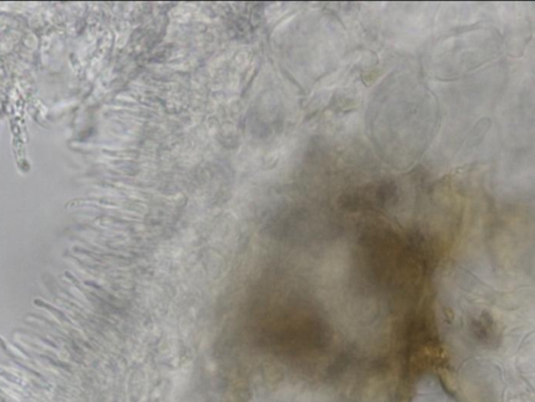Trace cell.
I'll return each instance as SVG.
<instances>
[{"mask_svg": "<svg viewBox=\"0 0 535 402\" xmlns=\"http://www.w3.org/2000/svg\"><path fill=\"white\" fill-rule=\"evenodd\" d=\"M34 303H35V305H37V306H39V307H42V308H45V309H47L48 311L52 312V313H54V314H55V316H56V317H57L58 319H60V320H62V321H64V322H69V324H71V321H70V320H69V319H68V318H67V317L65 316V314H64V313H63L62 311H60V310H58L57 308H55V307H54V306H51V305H48V304H46L45 302H43V301H41V300H38V299H36V300H35V301H34Z\"/></svg>", "mask_w": 535, "mask_h": 402, "instance_id": "6da1fadb", "label": "cell"}, {"mask_svg": "<svg viewBox=\"0 0 535 402\" xmlns=\"http://www.w3.org/2000/svg\"><path fill=\"white\" fill-rule=\"evenodd\" d=\"M0 376H2V377H5L6 379H8V380H11V381H15V382H17V380H16V379H14V376H13V375H11L10 373H7V372L3 371L2 369H0Z\"/></svg>", "mask_w": 535, "mask_h": 402, "instance_id": "7a4b0ae2", "label": "cell"}]
</instances>
